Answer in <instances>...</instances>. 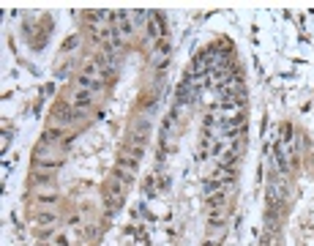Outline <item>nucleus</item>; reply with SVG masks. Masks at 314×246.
I'll use <instances>...</instances> for the list:
<instances>
[{
	"instance_id": "1",
	"label": "nucleus",
	"mask_w": 314,
	"mask_h": 246,
	"mask_svg": "<svg viewBox=\"0 0 314 246\" xmlns=\"http://www.w3.org/2000/svg\"><path fill=\"white\" fill-rule=\"evenodd\" d=\"M63 164V159L60 156H55V153H44L41 148L36 150V162H33V170H41V172H55Z\"/></svg>"
},
{
	"instance_id": "2",
	"label": "nucleus",
	"mask_w": 314,
	"mask_h": 246,
	"mask_svg": "<svg viewBox=\"0 0 314 246\" xmlns=\"http://www.w3.org/2000/svg\"><path fill=\"white\" fill-rule=\"evenodd\" d=\"M93 101H96V93H90V91H71V96H68V104H71L74 109H80V113H85V109H90L93 107Z\"/></svg>"
},
{
	"instance_id": "3",
	"label": "nucleus",
	"mask_w": 314,
	"mask_h": 246,
	"mask_svg": "<svg viewBox=\"0 0 314 246\" xmlns=\"http://www.w3.org/2000/svg\"><path fill=\"white\" fill-rule=\"evenodd\" d=\"M167 63H170V44L167 41H156V47H153V66L159 71H164Z\"/></svg>"
},
{
	"instance_id": "4",
	"label": "nucleus",
	"mask_w": 314,
	"mask_h": 246,
	"mask_svg": "<svg viewBox=\"0 0 314 246\" xmlns=\"http://www.w3.org/2000/svg\"><path fill=\"white\" fill-rule=\"evenodd\" d=\"M137 167H139V162H137V159H131L129 153H120V156H117V170L126 172V175H134Z\"/></svg>"
},
{
	"instance_id": "5",
	"label": "nucleus",
	"mask_w": 314,
	"mask_h": 246,
	"mask_svg": "<svg viewBox=\"0 0 314 246\" xmlns=\"http://www.w3.org/2000/svg\"><path fill=\"white\" fill-rule=\"evenodd\" d=\"M279 221H281V205H271L268 213H265V227H268L271 233H276Z\"/></svg>"
},
{
	"instance_id": "6",
	"label": "nucleus",
	"mask_w": 314,
	"mask_h": 246,
	"mask_svg": "<svg viewBox=\"0 0 314 246\" xmlns=\"http://www.w3.org/2000/svg\"><path fill=\"white\" fill-rule=\"evenodd\" d=\"M60 137H63V131L58 129V126H50V129H46L44 134H41V145H46V148H58L60 145Z\"/></svg>"
},
{
	"instance_id": "7",
	"label": "nucleus",
	"mask_w": 314,
	"mask_h": 246,
	"mask_svg": "<svg viewBox=\"0 0 314 246\" xmlns=\"http://www.w3.org/2000/svg\"><path fill=\"white\" fill-rule=\"evenodd\" d=\"M148 36H151V38H161L164 36V19H161V14H151V22H148Z\"/></svg>"
},
{
	"instance_id": "8",
	"label": "nucleus",
	"mask_w": 314,
	"mask_h": 246,
	"mask_svg": "<svg viewBox=\"0 0 314 246\" xmlns=\"http://www.w3.org/2000/svg\"><path fill=\"white\" fill-rule=\"evenodd\" d=\"M205 205H208V211H219V208H227V189H222V192H216V194L205 197Z\"/></svg>"
},
{
	"instance_id": "9",
	"label": "nucleus",
	"mask_w": 314,
	"mask_h": 246,
	"mask_svg": "<svg viewBox=\"0 0 314 246\" xmlns=\"http://www.w3.org/2000/svg\"><path fill=\"white\" fill-rule=\"evenodd\" d=\"M243 121H246V113H232L230 118H224V121H222V126L227 131H235V129H240V126H243Z\"/></svg>"
},
{
	"instance_id": "10",
	"label": "nucleus",
	"mask_w": 314,
	"mask_h": 246,
	"mask_svg": "<svg viewBox=\"0 0 314 246\" xmlns=\"http://www.w3.org/2000/svg\"><path fill=\"white\" fill-rule=\"evenodd\" d=\"M33 197H36L38 205H52V203H58V194H55V192H33Z\"/></svg>"
},
{
	"instance_id": "11",
	"label": "nucleus",
	"mask_w": 314,
	"mask_h": 246,
	"mask_svg": "<svg viewBox=\"0 0 314 246\" xmlns=\"http://www.w3.org/2000/svg\"><path fill=\"white\" fill-rule=\"evenodd\" d=\"M38 225H44V227H55V221H58V216H55V213H36L33 216Z\"/></svg>"
},
{
	"instance_id": "12",
	"label": "nucleus",
	"mask_w": 314,
	"mask_h": 246,
	"mask_svg": "<svg viewBox=\"0 0 314 246\" xmlns=\"http://www.w3.org/2000/svg\"><path fill=\"white\" fill-rule=\"evenodd\" d=\"M235 164H238V153H232V150H230V153L222 156V167H232L235 170Z\"/></svg>"
},
{
	"instance_id": "13",
	"label": "nucleus",
	"mask_w": 314,
	"mask_h": 246,
	"mask_svg": "<svg viewBox=\"0 0 314 246\" xmlns=\"http://www.w3.org/2000/svg\"><path fill=\"white\" fill-rule=\"evenodd\" d=\"M260 246H279V238H276V233H271V230H268V233L262 235V243H260Z\"/></svg>"
},
{
	"instance_id": "14",
	"label": "nucleus",
	"mask_w": 314,
	"mask_h": 246,
	"mask_svg": "<svg viewBox=\"0 0 314 246\" xmlns=\"http://www.w3.org/2000/svg\"><path fill=\"white\" fill-rule=\"evenodd\" d=\"M58 246H71V241H68V235H58V241H55Z\"/></svg>"
}]
</instances>
